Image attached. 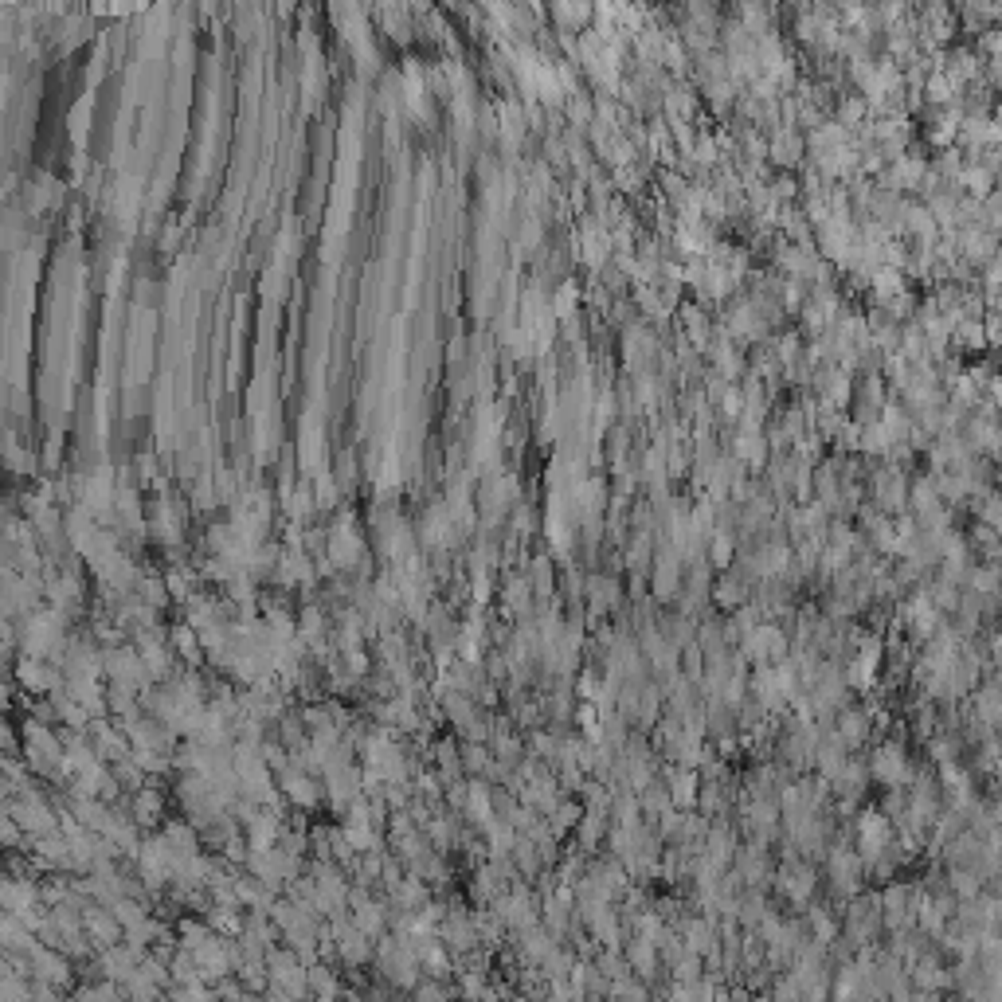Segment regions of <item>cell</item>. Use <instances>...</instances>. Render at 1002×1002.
Instances as JSON below:
<instances>
[{
  "mask_svg": "<svg viewBox=\"0 0 1002 1002\" xmlns=\"http://www.w3.org/2000/svg\"><path fill=\"white\" fill-rule=\"evenodd\" d=\"M869 775H873V783H881V787H909L912 772L909 756H905V748L897 744V740H885L873 756H869Z\"/></svg>",
  "mask_w": 1002,
  "mask_h": 1002,
  "instance_id": "obj_1",
  "label": "cell"
},
{
  "mask_svg": "<svg viewBox=\"0 0 1002 1002\" xmlns=\"http://www.w3.org/2000/svg\"><path fill=\"white\" fill-rule=\"evenodd\" d=\"M873 505L881 513H889V517L909 513V482H905L901 470H893V466L877 470V478H873Z\"/></svg>",
  "mask_w": 1002,
  "mask_h": 1002,
  "instance_id": "obj_2",
  "label": "cell"
},
{
  "mask_svg": "<svg viewBox=\"0 0 1002 1002\" xmlns=\"http://www.w3.org/2000/svg\"><path fill=\"white\" fill-rule=\"evenodd\" d=\"M862 873H866V862L858 850H830V885L838 897H858Z\"/></svg>",
  "mask_w": 1002,
  "mask_h": 1002,
  "instance_id": "obj_3",
  "label": "cell"
},
{
  "mask_svg": "<svg viewBox=\"0 0 1002 1002\" xmlns=\"http://www.w3.org/2000/svg\"><path fill=\"white\" fill-rule=\"evenodd\" d=\"M815 885H819V877H815V866H811V862L791 858L787 866L779 869V893H783L787 901H795V905H807V901L815 897Z\"/></svg>",
  "mask_w": 1002,
  "mask_h": 1002,
  "instance_id": "obj_4",
  "label": "cell"
},
{
  "mask_svg": "<svg viewBox=\"0 0 1002 1002\" xmlns=\"http://www.w3.org/2000/svg\"><path fill=\"white\" fill-rule=\"evenodd\" d=\"M654 564H658V568H654V595L666 603V599H674L678 588H682V552L674 545H662V552H658Z\"/></svg>",
  "mask_w": 1002,
  "mask_h": 1002,
  "instance_id": "obj_5",
  "label": "cell"
},
{
  "mask_svg": "<svg viewBox=\"0 0 1002 1002\" xmlns=\"http://www.w3.org/2000/svg\"><path fill=\"white\" fill-rule=\"evenodd\" d=\"M909 979L912 987H916V995H932V991H944V987H952V971L940 963V959L932 956H920L916 963L909 967Z\"/></svg>",
  "mask_w": 1002,
  "mask_h": 1002,
  "instance_id": "obj_6",
  "label": "cell"
},
{
  "mask_svg": "<svg viewBox=\"0 0 1002 1002\" xmlns=\"http://www.w3.org/2000/svg\"><path fill=\"white\" fill-rule=\"evenodd\" d=\"M768 873H772V866H768V850H764V842H748L744 850H736V877L740 881H748V885H764L768 881Z\"/></svg>",
  "mask_w": 1002,
  "mask_h": 1002,
  "instance_id": "obj_7",
  "label": "cell"
},
{
  "mask_svg": "<svg viewBox=\"0 0 1002 1002\" xmlns=\"http://www.w3.org/2000/svg\"><path fill=\"white\" fill-rule=\"evenodd\" d=\"M666 787H670V799H674L678 811H689V807L701 803V772L697 768H678Z\"/></svg>",
  "mask_w": 1002,
  "mask_h": 1002,
  "instance_id": "obj_8",
  "label": "cell"
},
{
  "mask_svg": "<svg viewBox=\"0 0 1002 1002\" xmlns=\"http://www.w3.org/2000/svg\"><path fill=\"white\" fill-rule=\"evenodd\" d=\"M869 729H873V721H869V713H862V709H838V725H834V732L850 744V748H862L869 740Z\"/></svg>",
  "mask_w": 1002,
  "mask_h": 1002,
  "instance_id": "obj_9",
  "label": "cell"
},
{
  "mask_svg": "<svg viewBox=\"0 0 1002 1002\" xmlns=\"http://www.w3.org/2000/svg\"><path fill=\"white\" fill-rule=\"evenodd\" d=\"M658 944L654 940H646V936H635V940H627V963H631V971L638 975H654L658 971Z\"/></svg>",
  "mask_w": 1002,
  "mask_h": 1002,
  "instance_id": "obj_10",
  "label": "cell"
},
{
  "mask_svg": "<svg viewBox=\"0 0 1002 1002\" xmlns=\"http://www.w3.org/2000/svg\"><path fill=\"white\" fill-rule=\"evenodd\" d=\"M713 603H717L721 611L744 607V603H748V580H744V576H725V580H717V584H713Z\"/></svg>",
  "mask_w": 1002,
  "mask_h": 1002,
  "instance_id": "obj_11",
  "label": "cell"
},
{
  "mask_svg": "<svg viewBox=\"0 0 1002 1002\" xmlns=\"http://www.w3.org/2000/svg\"><path fill=\"white\" fill-rule=\"evenodd\" d=\"M20 682L44 693V689H59V674L47 670L44 662H40V654H28V658L20 662Z\"/></svg>",
  "mask_w": 1002,
  "mask_h": 1002,
  "instance_id": "obj_12",
  "label": "cell"
},
{
  "mask_svg": "<svg viewBox=\"0 0 1002 1002\" xmlns=\"http://www.w3.org/2000/svg\"><path fill=\"white\" fill-rule=\"evenodd\" d=\"M967 592L975 595H999L1002 588V568L995 564H971V572H967V584H963Z\"/></svg>",
  "mask_w": 1002,
  "mask_h": 1002,
  "instance_id": "obj_13",
  "label": "cell"
},
{
  "mask_svg": "<svg viewBox=\"0 0 1002 1002\" xmlns=\"http://www.w3.org/2000/svg\"><path fill=\"white\" fill-rule=\"evenodd\" d=\"M638 803H642V815H650V819H662L666 811H674L670 787H658V779H654V783H646V787L638 791Z\"/></svg>",
  "mask_w": 1002,
  "mask_h": 1002,
  "instance_id": "obj_14",
  "label": "cell"
},
{
  "mask_svg": "<svg viewBox=\"0 0 1002 1002\" xmlns=\"http://www.w3.org/2000/svg\"><path fill=\"white\" fill-rule=\"evenodd\" d=\"M971 509H975L979 525H991V529H999L1002 533V494H995V490H983V494H975V498H971Z\"/></svg>",
  "mask_w": 1002,
  "mask_h": 1002,
  "instance_id": "obj_15",
  "label": "cell"
},
{
  "mask_svg": "<svg viewBox=\"0 0 1002 1002\" xmlns=\"http://www.w3.org/2000/svg\"><path fill=\"white\" fill-rule=\"evenodd\" d=\"M705 556H709V564H713V568H729L732 560H736V537H732L729 529H717V533L709 537Z\"/></svg>",
  "mask_w": 1002,
  "mask_h": 1002,
  "instance_id": "obj_16",
  "label": "cell"
},
{
  "mask_svg": "<svg viewBox=\"0 0 1002 1002\" xmlns=\"http://www.w3.org/2000/svg\"><path fill=\"white\" fill-rule=\"evenodd\" d=\"M928 595H932V603H936L944 615H956L959 599H963V584H952V580L936 576V580H932V588H928Z\"/></svg>",
  "mask_w": 1002,
  "mask_h": 1002,
  "instance_id": "obj_17",
  "label": "cell"
},
{
  "mask_svg": "<svg viewBox=\"0 0 1002 1002\" xmlns=\"http://www.w3.org/2000/svg\"><path fill=\"white\" fill-rule=\"evenodd\" d=\"M329 552H333V560H341V564L349 568V564H357V556H361V541H357L349 529H337L333 541H329Z\"/></svg>",
  "mask_w": 1002,
  "mask_h": 1002,
  "instance_id": "obj_18",
  "label": "cell"
},
{
  "mask_svg": "<svg viewBox=\"0 0 1002 1002\" xmlns=\"http://www.w3.org/2000/svg\"><path fill=\"white\" fill-rule=\"evenodd\" d=\"M811 932H815V940H822L826 948H830L834 940H842V924L822 909H811Z\"/></svg>",
  "mask_w": 1002,
  "mask_h": 1002,
  "instance_id": "obj_19",
  "label": "cell"
},
{
  "mask_svg": "<svg viewBox=\"0 0 1002 1002\" xmlns=\"http://www.w3.org/2000/svg\"><path fill=\"white\" fill-rule=\"evenodd\" d=\"M47 595H51V607L67 611V607H75V603H79V584H75L71 576H63V580H51V584H47Z\"/></svg>",
  "mask_w": 1002,
  "mask_h": 1002,
  "instance_id": "obj_20",
  "label": "cell"
},
{
  "mask_svg": "<svg viewBox=\"0 0 1002 1002\" xmlns=\"http://www.w3.org/2000/svg\"><path fill=\"white\" fill-rule=\"evenodd\" d=\"M357 928L361 932H368V936H380V928H384V912L376 909L372 901H365V897H357Z\"/></svg>",
  "mask_w": 1002,
  "mask_h": 1002,
  "instance_id": "obj_21",
  "label": "cell"
},
{
  "mask_svg": "<svg viewBox=\"0 0 1002 1002\" xmlns=\"http://www.w3.org/2000/svg\"><path fill=\"white\" fill-rule=\"evenodd\" d=\"M157 815H161V795L145 787V791H141V795L134 799V819L137 822H153Z\"/></svg>",
  "mask_w": 1002,
  "mask_h": 1002,
  "instance_id": "obj_22",
  "label": "cell"
},
{
  "mask_svg": "<svg viewBox=\"0 0 1002 1002\" xmlns=\"http://www.w3.org/2000/svg\"><path fill=\"white\" fill-rule=\"evenodd\" d=\"M505 599H509V607H513V611H521V615H525V611H529V584H525V580H513Z\"/></svg>",
  "mask_w": 1002,
  "mask_h": 1002,
  "instance_id": "obj_23",
  "label": "cell"
},
{
  "mask_svg": "<svg viewBox=\"0 0 1002 1002\" xmlns=\"http://www.w3.org/2000/svg\"><path fill=\"white\" fill-rule=\"evenodd\" d=\"M987 842H991V846H995V850L1002 854V826H995V830L987 834Z\"/></svg>",
  "mask_w": 1002,
  "mask_h": 1002,
  "instance_id": "obj_24",
  "label": "cell"
},
{
  "mask_svg": "<svg viewBox=\"0 0 1002 1002\" xmlns=\"http://www.w3.org/2000/svg\"><path fill=\"white\" fill-rule=\"evenodd\" d=\"M999 611H1002V588H999Z\"/></svg>",
  "mask_w": 1002,
  "mask_h": 1002,
  "instance_id": "obj_25",
  "label": "cell"
},
{
  "mask_svg": "<svg viewBox=\"0 0 1002 1002\" xmlns=\"http://www.w3.org/2000/svg\"><path fill=\"white\" fill-rule=\"evenodd\" d=\"M999 799H1002V791H999Z\"/></svg>",
  "mask_w": 1002,
  "mask_h": 1002,
  "instance_id": "obj_26",
  "label": "cell"
}]
</instances>
